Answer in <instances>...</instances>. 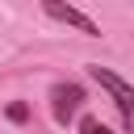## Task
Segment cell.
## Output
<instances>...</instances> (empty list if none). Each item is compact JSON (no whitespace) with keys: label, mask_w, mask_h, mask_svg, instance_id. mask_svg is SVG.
<instances>
[{"label":"cell","mask_w":134,"mask_h":134,"mask_svg":"<svg viewBox=\"0 0 134 134\" xmlns=\"http://www.w3.org/2000/svg\"><path fill=\"white\" fill-rule=\"evenodd\" d=\"M88 75H92V80L113 96V105H117V109H121V117H126V134H134V88H130L117 71H109V67H100V63H92V67H88Z\"/></svg>","instance_id":"1"},{"label":"cell","mask_w":134,"mask_h":134,"mask_svg":"<svg viewBox=\"0 0 134 134\" xmlns=\"http://www.w3.org/2000/svg\"><path fill=\"white\" fill-rule=\"evenodd\" d=\"M42 13L54 17V21H63V25H71V29H80V34H88V38H100V25H96L88 13L71 8L67 0H42Z\"/></svg>","instance_id":"2"},{"label":"cell","mask_w":134,"mask_h":134,"mask_svg":"<svg viewBox=\"0 0 134 134\" xmlns=\"http://www.w3.org/2000/svg\"><path fill=\"white\" fill-rule=\"evenodd\" d=\"M80 105H84V88H80V84H54V88H50V113H54L59 126H67Z\"/></svg>","instance_id":"3"},{"label":"cell","mask_w":134,"mask_h":134,"mask_svg":"<svg viewBox=\"0 0 134 134\" xmlns=\"http://www.w3.org/2000/svg\"><path fill=\"white\" fill-rule=\"evenodd\" d=\"M80 134H113L100 117H80Z\"/></svg>","instance_id":"4"},{"label":"cell","mask_w":134,"mask_h":134,"mask_svg":"<svg viewBox=\"0 0 134 134\" xmlns=\"http://www.w3.org/2000/svg\"><path fill=\"white\" fill-rule=\"evenodd\" d=\"M8 121H29V105L13 100V105H8Z\"/></svg>","instance_id":"5"}]
</instances>
